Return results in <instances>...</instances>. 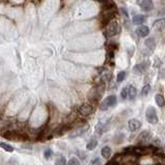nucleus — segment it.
Listing matches in <instances>:
<instances>
[{"label":"nucleus","instance_id":"nucleus-23","mask_svg":"<svg viewBox=\"0 0 165 165\" xmlns=\"http://www.w3.org/2000/svg\"><path fill=\"white\" fill-rule=\"evenodd\" d=\"M128 98V86L125 88H123V90L121 91V99L125 100V99Z\"/></svg>","mask_w":165,"mask_h":165},{"label":"nucleus","instance_id":"nucleus-8","mask_svg":"<svg viewBox=\"0 0 165 165\" xmlns=\"http://www.w3.org/2000/svg\"><path fill=\"white\" fill-rule=\"evenodd\" d=\"M136 33H137V35H139L140 37H146V36L149 35V33H150V29H149L148 26L141 25L136 29Z\"/></svg>","mask_w":165,"mask_h":165},{"label":"nucleus","instance_id":"nucleus-11","mask_svg":"<svg viewBox=\"0 0 165 165\" xmlns=\"http://www.w3.org/2000/svg\"><path fill=\"white\" fill-rule=\"evenodd\" d=\"M150 137H152L150 132H149V131H143L139 135H138V141H139V143H143V145H145L146 141H148Z\"/></svg>","mask_w":165,"mask_h":165},{"label":"nucleus","instance_id":"nucleus-4","mask_svg":"<svg viewBox=\"0 0 165 165\" xmlns=\"http://www.w3.org/2000/svg\"><path fill=\"white\" fill-rule=\"evenodd\" d=\"M78 112L83 116H89V115H91L93 112V106L89 103H84L80 106Z\"/></svg>","mask_w":165,"mask_h":165},{"label":"nucleus","instance_id":"nucleus-16","mask_svg":"<svg viewBox=\"0 0 165 165\" xmlns=\"http://www.w3.org/2000/svg\"><path fill=\"white\" fill-rule=\"evenodd\" d=\"M98 145V141L96 138H92L89 143H87V150L88 151H93L96 149V146H97Z\"/></svg>","mask_w":165,"mask_h":165},{"label":"nucleus","instance_id":"nucleus-24","mask_svg":"<svg viewBox=\"0 0 165 165\" xmlns=\"http://www.w3.org/2000/svg\"><path fill=\"white\" fill-rule=\"evenodd\" d=\"M43 156H44V158H46V159H50L52 156H53V151H52L51 149H46V150L44 151V153H43Z\"/></svg>","mask_w":165,"mask_h":165},{"label":"nucleus","instance_id":"nucleus-15","mask_svg":"<svg viewBox=\"0 0 165 165\" xmlns=\"http://www.w3.org/2000/svg\"><path fill=\"white\" fill-rule=\"evenodd\" d=\"M145 21H146V18L145 15H135L132 19V22L134 25H141Z\"/></svg>","mask_w":165,"mask_h":165},{"label":"nucleus","instance_id":"nucleus-22","mask_svg":"<svg viewBox=\"0 0 165 165\" xmlns=\"http://www.w3.org/2000/svg\"><path fill=\"white\" fill-rule=\"evenodd\" d=\"M55 165H67V162H66V159L64 157H60L56 160L55 162Z\"/></svg>","mask_w":165,"mask_h":165},{"label":"nucleus","instance_id":"nucleus-5","mask_svg":"<svg viewBox=\"0 0 165 165\" xmlns=\"http://www.w3.org/2000/svg\"><path fill=\"white\" fill-rule=\"evenodd\" d=\"M141 127V123L139 120L137 119H131L128 121V129L130 130L131 132L136 131L137 129H139Z\"/></svg>","mask_w":165,"mask_h":165},{"label":"nucleus","instance_id":"nucleus-7","mask_svg":"<svg viewBox=\"0 0 165 165\" xmlns=\"http://www.w3.org/2000/svg\"><path fill=\"white\" fill-rule=\"evenodd\" d=\"M87 128H88V126H86V127H81V128H77V129L72 130V131L69 133V135H68V136H69V138H75V137H78V136L83 135L84 133L87 131Z\"/></svg>","mask_w":165,"mask_h":165},{"label":"nucleus","instance_id":"nucleus-25","mask_svg":"<svg viewBox=\"0 0 165 165\" xmlns=\"http://www.w3.org/2000/svg\"><path fill=\"white\" fill-rule=\"evenodd\" d=\"M67 165H81L80 161H78V159L77 158H71L69 161H68Z\"/></svg>","mask_w":165,"mask_h":165},{"label":"nucleus","instance_id":"nucleus-21","mask_svg":"<svg viewBox=\"0 0 165 165\" xmlns=\"http://www.w3.org/2000/svg\"><path fill=\"white\" fill-rule=\"evenodd\" d=\"M150 91H151V86L149 84H146L145 87L143 88V90H141V96H146L150 93Z\"/></svg>","mask_w":165,"mask_h":165},{"label":"nucleus","instance_id":"nucleus-27","mask_svg":"<svg viewBox=\"0 0 165 165\" xmlns=\"http://www.w3.org/2000/svg\"><path fill=\"white\" fill-rule=\"evenodd\" d=\"M98 1H100V2H102V3H103V2H106V0H98Z\"/></svg>","mask_w":165,"mask_h":165},{"label":"nucleus","instance_id":"nucleus-9","mask_svg":"<svg viewBox=\"0 0 165 165\" xmlns=\"http://www.w3.org/2000/svg\"><path fill=\"white\" fill-rule=\"evenodd\" d=\"M153 26L157 31H162L165 28V19L163 18V19H159L155 21L153 23Z\"/></svg>","mask_w":165,"mask_h":165},{"label":"nucleus","instance_id":"nucleus-19","mask_svg":"<svg viewBox=\"0 0 165 165\" xmlns=\"http://www.w3.org/2000/svg\"><path fill=\"white\" fill-rule=\"evenodd\" d=\"M0 148L3 149L4 151L9 152V153H12V152H14V148H12V146L9 145V143H0Z\"/></svg>","mask_w":165,"mask_h":165},{"label":"nucleus","instance_id":"nucleus-12","mask_svg":"<svg viewBox=\"0 0 165 165\" xmlns=\"http://www.w3.org/2000/svg\"><path fill=\"white\" fill-rule=\"evenodd\" d=\"M106 128H107V125L106 124H103V123L99 122L97 125H96V128H95V131L97 133L98 135H102L104 132L106 131Z\"/></svg>","mask_w":165,"mask_h":165},{"label":"nucleus","instance_id":"nucleus-3","mask_svg":"<svg viewBox=\"0 0 165 165\" xmlns=\"http://www.w3.org/2000/svg\"><path fill=\"white\" fill-rule=\"evenodd\" d=\"M119 30H120L119 24H118L116 21H112V22H109V24L107 25V27H106L107 36H109V37L115 36L116 34L119 33Z\"/></svg>","mask_w":165,"mask_h":165},{"label":"nucleus","instance_id":"nucleus-1","mask_svg":"<svg viewBox=\"0 0 165 165\" xmlns=\"http://www.w3.org/2000/svg\"><path fill=\"white\" fill-rule=\"evenodd\" d=\"M118 99L116 95H109L106 98H104V100L101 102L100 104V109L101 111H106L109 107H112L117 104Z\"/></svg>","mask_w":165,"mask_h":165},{"label":"nucleus","instance_id":"nucleus-2","mask_svg":"<svg viewBox=\"0 0 165 165\" xmlns=\"http://www.w3.org/2000/svg\"><path fill=\"white\" fill-rule=\"evenodd\" d=\"M146 121L151 124H157L158 123V116H157L156 109L153 106H149L146 111Z\"/></svg>","mask_w":165,"mask_h":165},{"label":"nucleus","instance_id":"nucleus-26","mask_svg":"<svg viewBox=\"0 0 165 165\" xmlns=\"http://www.w3.org/2000/svg\"><path fill=\"white\" fill-rule=\"evenodd\" d=\"M89 165H101V160H100V158H95V159H93L92 161L90 162V164Z\"/></svg>","mask_w":165,"mask_h":165},{"label":"nucleus","instance_id":"nucleus-10","mask_svg":"<svg viewBox=\"0 0 165 165\" xmlns=\"http://www.w3.org/2000/svg\"><path fill=\"white\" fill-rule=\"evenodd\" d=\"M148 65H149V63L146 64V62L135 65L134 68H133V71H134L135 73H143V72H145L146 70V67H148Z\"/></svg>","mask_w":165,"mask_h":165},{"label":"nucleus","instance_id":"nucleus-14","mask_svg":"<svg viewBox=\"0 0 165 165\" xmlns=\"http://www.w3.org/2000/svg\"><path fill=\"white\" fill-rule=\"evenodd\" d=\"M112 155V149L109 148L108 146H104L103 148L101 149V156L103 157L104 159H108Z\"/></svg>","mask_w":165,"mask_h":165},{"label":"nucleus","instance_id":"nucleus-17","mask_svg":"<svg viewBox=\"0 0 165 165\" xmlns=\"http://www.w3.org/2000/svg\"><path fill=\"white\" fill-rule=\"evenodd\" d=\"M146 48H149L151 50V51H153V50H155L156 48V43H155V39L154 38H148L146 40Z\"/></svg>","mask_w":165,"mask_h":165},{"label":"nucleus","instance_id":"nucleus-13","mask_svg":"<svg viewBox=\"0 0 165 165\" xmlns=\"http://www.w3.org/2000/svg\"><path fill=\"white\" fill-rule=\"evenodd\" d=\"M136 94H137V91H136V88L134 86H128V99L133 100L136 97Z\"/></svg>","mask_w":165,"mask_h":165},{"label":"nucleus","instance_id":"nucleus-6","mask_svg":"<svg viewBox=\"0 0 165 165\" xmlns=\"http://www.w3.org/2000/svg\"><path fill=\"white\" fill-rule=\"evenodd\" d=\"M140 9L145 12H150L154 9V3L152 0H141V2L139 3Z\"/></svg>","mask_w":165,"mask_h":165},{"label":"nucleus","instance_id":"nucleus-20","mask_svg":"<svg viewBox=\"0 0 165 165\" xmlns=\"http://www.w3.org/2000/svg\"><path fill=\"white\" fill-rule=\"evenodd\" d=\"M125 77H126V72H125V71H120L117 75V82L118 83L123 82V81L125 80Z\"/></svg>","mask_w":165,"mask_h":165},{"label":"nucleus","instance_id":"nucleus-18","mask_svg":"<svg viewBox=\"0 0 165 165\" xmlns=\"http://www.w3.org/2000/svg\"><path fill=\"white\" fill-rule=\"evenodd\" d=\"M155 100H156V103L158 104V106H164L165 104V100H164V97L161 95V94H157V95L155 96Z\"/></svg>","mask_w":165,"mask_h":165}]
</instances>
